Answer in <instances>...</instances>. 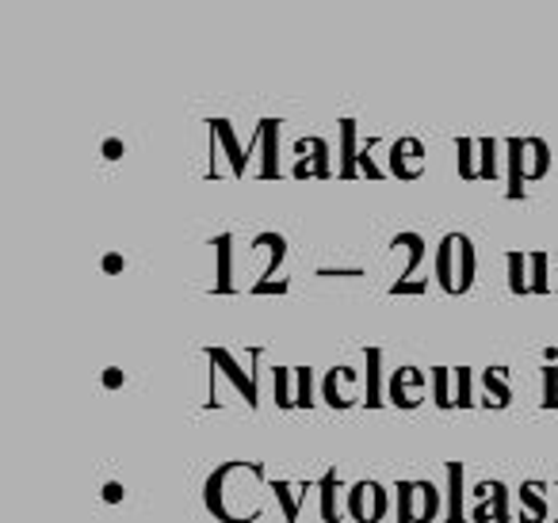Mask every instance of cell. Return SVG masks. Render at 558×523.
<instances>
[{"label":"cell","mask_w":558,"mask_h":523,"mask_svg":"<svg viewBox=\"0 0 558 523\" xmlns=\"http://www.w3.org/2000/svg\"><path fill=\"white\" fill-rule=\"evenodd\" d=\"M474 271H478L474 241L466 233H448L436 248V283L448 294H466L474 287Z\"/></svg>","instance_id":"1"},{"label":"cell","mask_w":558,"mask_h":523,"mask_svg":"<svg viewBox=\"0 0 558 523\" xmlns=\"http://www.w3.org/2000/svg\"><path fill=\"white\" fill-rule=\"evenodd\" d=\"M344 508H349V520L352 523H383L390 508V489L383 482H352L349 485V497H344Z\"/></svg>","instance_id":"2"},{"label":"cell","mask_w":558,"mask_h":523,"mask_svg":"<svg viewBox=\"0 0 558 523\" xmlns=\"http://www.w3.org/2000/svg\"><path fill=\"white\" fill-rule=\"evenodd\" d=\"M295 169H291V177L295 180H311V177H318V180H329L333 177V154H329V146H326V138H314V134H306V138H299L295 146Z\"/></svg>","instance_id":"3"},{"label":"cell","mask_w":558,"mask_h":523,"mask_svg":"<svg viewBox=\"0 0 558 523\" xmlns=\"http://www.w3.org/2000/svg\"><path fill=\"white\" fill-rule=\"evenodd\" d=\"M425 390H428V370L398 367V370H390V378H387V405L417 409L421 398H425Z\"/></svg>","instance_id":"4"},{"label":"cell","mask_w":558,"mask_h":523,"mask_svg":"<svg viewBox=\"0 0 558 523\" xmlns=\"http://www.w3.org/2000/svg\"><path fill=\"white\" fill-rule=\"evenodd\" d=\"M207 360L215 363L218 375L230 378V386L241 393V398H245V405H248V409L260 405V378H256V375H245V370H241V363H238V355L226 352V348H207Z\"/></svg>","instance_id":"5"},{"label":"cell","mask_w":558,"mask_h":523,"mask_svg":"<svg viewBox=\"0 0 558 523\" xmlns=\"http://www.w3.org/2000/svg\"><path fill=\"white\" fill-rule=\"evenodd\" d=\"M387 177L402 180V184H413V180L425 177V142L421 138H398L390 146L387 157Z\"/></svg>","instance_id":"6"},{"label":"cell","mask_w":558,"mask_h":523,"mask_svg":"<svg viewBox=\"0 0 558 523\" xmlns=\"http://www.w3.org/2000/svg\"><path fill=\"white\" fill-rule=\"evenodd\" d=\"M356 386H360V370L349 363H337L322 375V401L329 409H352L356 405Z\"/></svg>","instance_id":"7"},{"label":"cell","mask_w":558,"mask_h":523,"mask_svg":"<svg viewBox=\"0 0 558 523\" xmlns=\"http://www.w3.org/2000/svg\"><path fill=\"white\" fill-rule=\"evenodd\" d=\"M207 126H210V134H215L218 149L226 154V161H230V172H233V177H245L248 154H253V146H260V123H256V142H253V146H241V142L233 138L230 119H210Z\"/></svg>","instance_id":"8"},{"label":"cell","mask_w":558,"mask_h":523,"mask_svg":"<svg viewBox=\"0 0 558 523\" xmlns=\"http://www.w3.org/2000/svg\"><path fill=\"white\" fill-rule=\"evenodd\" d=\"M448 474V504H444V523H471V512H466V466L463 462H448L444 466Z\"/></svg>","instance_id":"9"},{"label":"cell","mask_w":558,"mask_h":523,"mask_svg":"<svg viewBox=\"0 0 558 523\" xmlns=\"http://www.w3.org/2000/svg\"><path fill=\"white\" fill-rule=\"evenodd\" d=\"M318 492H322V523H341L344 515H349V508H344L349 489H344V482H341V470L329 466L326 477L318 482Z\"/></svg>","instance_id":"10"},{"label":"cell","mask_w":558,"mask_h":523,"mask_svg":"<svg viewBox=\"0 0 558 523\" xmlns=\"http://www.w3.org/2000/svg\"><path fill=\"white\" fill-rule=\"evenodd\" d=\"M505 195L509 199H524L527 195V161H524V138H509L505 142Z\"/></svg>","instance_id":"11"},{"label":"cell","mask_w":558,"mask_h":523,"mask_svg":"<svg viewBox=\"0 0 558 523\" xmlns=\"http://www.w3.org/2000/svg\"><path fill=\"white\" fill-rule=\"evenodd\" d=\"M364 405L367 409H383L387 405V390H383V348H364Z\"/></svg>","instance_id":"12"},{"label":"cell","mask_w":558,"mask_h":523,"mask_svg":"<svg viewBox=\"0 0 558 523\" xmlns=\"http://www.w3.org/2000/svg\"><path fill=\"white\" fill-rule=\"evenodd\" d=\"M341 131V157H337V177L341 180H356L360 177V149H356V119H341L337 123Z\"/></svg>","instance_id":"13"},{"label":"cell","mask_w":558,"mask_h":523,"mask_svg":"<svg viewBox=\"0 0 558 523\" xmlns=\"http://www.w3.org/2000/svg\"><path fill=\"white\" fill-rule=\"evenodd\" d=\"M268 489L276 492V500H279V508H283V520L288 523H299V512H303V500H306V492L314 489V482H268Z\"/></svg>","instance_id":"14"},{"label":"cell","mask_w":558,"mask_h":523,"mask_svg":"<svg viewBox=\"0 0 558 523\" xmlns=\"http://www.w3.org/2000/svg\"><path fill=\"white\" fill-rule=\"evenodd\" d=\"M517 497H520V504H524V512H520V523H543L550 515L547 485H543V482H524Z\"/></svg>","instance_id":"15"},{"label":"cell","mask_w":558,"mask_h":523,"mask_svg":"<svg viewBox=\"0 0 558 523\" xmlns=\"http://www.w3.org/2000/svg\"><path fill=\"white\" fill-rule=\"evenodd\" d=\"M482 390H486V401H482V405L509 409L512 405L509 367H486V370H482Z\"/></svg>","instance_id":"16"},{"label":"cell","mask_w":558,"mask_h":523,"mask_svg":"<svg viewBox=\"0 0 558 523\" xmlns=\"http://www.w3.org/2000/svg\"><path fill=\"white\" fill-rule=\"evenodd\" d=\"M279 119H260V149H264V161H260V177L264 180H276L279 177Z\"/></svg>","instance_id":"17"},{"label":"cell","mask_w":558,"mask_h":523,"mask_svg":"<svg viewBox=\"0 0 558 523\" xmlns=\"http://www.w3.org/2000/svg\"><path fill=\"white\" fill-rule=\"evenodd\" d=\"M210 248L218 253V283L215 291L218 294H233V233H218L210 241Z\"/></svg>","instance_id":"18"},{"label":"cell","mask_w":558,"mask_h":523,"mask_svg":"<svg viewBox=\"0 0 558 523\" xmlns=\"http://www.w3.org/2000/svg\"><path fill=\"white\" fill-rule=\"evenodd\" d=\"M532 253H520V248H512V253H505V268H509V291L512 294H532Z\"/></svg>","instance_id":"19"},{"label":"cell","mask_w":558,"mask_h":523,"mask_svg":"<svg viewBox=\"0 0 558 523\" xmlns=\"http://www.w3.org/2000/svg\"><path fill=\"white\" fill-rule=\"evenodd\" d=\"M390 248H405V253H410V264H405V271H402V283H413V271H417L421 260H425V238H421V233H395V238H390Z\"/></svg>","instance_id":"20"},{"label":"cell","mask_w":558,"mask_h":523,"mask_svg":"<svg viewBox=\"0 0 558 523\" xmlns=\"http://www.w3.org/2000/svg\"><path fill=\"white\" fill-rule=\"evenodd\" d=\"M524 161H527V184H535L550 169V146L543 138H524Z\"/></svg>","instance_id":"21"},{"label":"cell","mask_w":558,"mask_h":523,"mask_svg":"<svg viewBox=\"0 0 558 523\" xmlns=\"http://www.w3.org/2000/svg\"><path fill=\"white\" fill-rule=\"evenodd\" d=\"M451 382H456V375H451L448 367H428V390H433L436 409H456V393H451Z\"/></svg>","instance_id":"22"},{"label":"cell","mask_w":558,"mask_h":523,"mask_svg":"<svg viewBox=\"0 0 558 523\" xmlns=\"http://www.w3.org/2000/svg\"><path fill=\"white\" fill-rule=\"evenodd\" d=\"M417 497H421V523H436L444 512V497L440 485L428 482V477H417Z\"/></svg>","instance_id":"23"},{"label":"cell","mask_w":558,"mask_h":523,"mask_svg":"<svg viewBox=\"0 0 558 523\" xmlns=\"http://www.w3.org/2000/svg\"><path fill=\"white\" fill-rule=\"evenodd\" d=\"M256 248H268L271 253V264H268V271H264L260 279H271L279 271V264L288 260V238L283 233H256V241H253Z\"/></svg>","instance_id":"24"},{"label":"cell","mask_w":558,"mask_h":523,"mask_svg":"<svg viewBox=\"0 0 558 523\" xmlns=\"http://www.w3.org/2000/svg\"><path fill=\"white\" fill-rule=\"evenodd\" d=\"M395 500H398V523H421V508H413V500H417V482H398Z\"/></svg>","instance_id":"25"},{"label":"cell","mask_w":558,"mask_h":523,"mask_svg":"<svg viewBox=\"0 0 558 523\" xmlns=\"http://www.w3.org/2000/svg\"><path fill=\"white\" fill-rule=\"evenodd\" d=\"M291 378H295V370H291V367H271V393H276L279 409H295V390H291Z\"/></svg>","instance_id":"26"},{"label":"cell","mask_w":558,"mask_h":523,"mask_svg":"<svg viewBox=\"0 0 558 523\" xmlns=\"http://www.w3.org/2000/svg\"><path fill=\"white\" fill-rule=\"evenodd\" d=\"M497 149H501V142L497 138H482L478 142V180H501V169H497V161H501V157H497Z\"/></svg>","instance_id":"27"},{"label":"cell","mask_w":558,"mask_h":523,"mask_svg":"<svg viewBox=\"0 0 558 523\" xmlns=\"http://www.w3.org/2000/svg\"><path fill=\"white\" fill-rule=\"evenodd\" d=\"M550 260H555V256L543 253V248H535L532 260H527V264H532V294H547L550 291V279H547Z\"/></svg>","instance_id":"28"},{"label":"cell","mask_w":558,"mask_h":523,"mask_svg":"<svg viewBox=\"0 0 558 523\" xmlns=\"http://www.w3.org/2000/svg\"><path fill=\"white\" fill-rule=\"evenodd\" d=\"M314 401V367H295V409H311Z\"/></svg>","instance_id":"29"},{"label":"cell","mask_w":558,"mask_h":523,"mask_svg":"<svg viewBox=\"0 0 558 523\" xmlns=\"http://www.w3.org/2000/svg\"><path fill=\"white\" fill-rule=\"evenodd\" d=\"M456 409H474V370L471 367H456Z\"/></svg>","instance_id":"30"},{"label":"cell","mask_w":558,"mask_h":523,"mask_svg":"<svg viewBox=\"0 0 558 523\" xmlns=\"http://www.w3.org/2000/svg\"><path fill=\"white\" fill-rule=\"evenodd\" d=\"M456 154H459V180H478V165H474V142L459 138Z\"/></svg>","instance_id":"31"},{"label":"cell","mask_w":558,"mask_h":523,"mask_svg":"<svg viewBox=\"0 0 558 523\" xmlns=\"http://www.w3.org/2000/svg\"><path fill=\"white\" fill-rule=\"evenodd\" d=\"M539 386H543V409H558V367H543L539 370Z\"/></svg>","instance_id":"32"},{"label":"cell","mask_w":558,"mask_h":523,"mask_svg":"<svg viewBox=\"0 0 558 523\" xmlns=\"http://www.w3.org/2000/svg\"><path fill=\"white\" fill-rule=\"evenodd\" d=\"M489 500H494V523H509L512 520V512H509V485L494 482V492H489Z\"/></svg>","instance_id":"33"},{"label":"cell","mask_w":558,"mask_h":523,"mask_svg":"<svg viewBox=\"0 0 558 523\" xmlns=\"http://www.w3.org/2000/svg\"><path fill=\"white\" fill-rule=\"evenodd\" d=\"M375 146H379V142H367V146L364 149H360V177H367V180H383V165L379 161H375Z\"/></svg>","instance_id":"34"},{"label":"cell","mask_w":558,"mask_h":523,"mask_svg":"<svg viewBox=\"0 0 558 523\" xmlns=\"http://www.w3.org/2000/svg\"><path fill=\"white\" fill-rule=\"evenodd\" d=\"M291 283H283V279H256L253 283V294H288Z\"/></svg>","instance_id":"35"},{"label":"cell","mask_w":558,"mask_h":523,"mask_svg":"<svg viewBox=\"0 0 558 523\" xmlns=\"http://www.w3.org/2000/svg\"><path fill=\"white\" fill-rule=\"evenodd\" d=\"M123 256H119V253H108V256H104V260H100V268L104 271H108V276H119V271H123Z\"/></svg>","instance_id":"36"},{"label":"cell","mask_w":558,"mask_h":523,"mask_svg":"<svg viewBox=\"0 0 558 523\" xmlns=\"http://www.w3.org/2000/svg\"><path fill=\"white\" fill-rule=\"evenodd\" d=\"M100 497L108 500V504H119V500H123V485H119V482H108V485L100 489Z\"/></svg>","instance_id":"37"},{"label":"cell","mask_w":558,"mask_h":523,"mask_svg":"<svg viewBox=\"0 0 558 523\" xmlns=\"http://www.w3.org/2000/svg\"><path fill=\"white\" fill-rule=\"evenodd\" d=\"M104 157H108V161H119V157H123V142H119V138L104 142Z\"/></svg>","instance_id":"38"},{"label":"cell","mask_w":558,"mask_h":523,"mask_svg":"<svg viewBox=\"0 0 558 523\" xmlns=\"http://www.w3.org/2000/svg\"><path fill=\"white\" fill-rule=\"evenodd\" d=\"M104 386H108V390H119V386H123V370H119V367L104 370Z\"/></svg>","instance_id":"39"},{"label":"cell","mask_w":558,"mask_h":523,"mask_svg":"<svg viewBox=\"0 0 558 523\" xmlns=\"http://www.w3.org/2000/svg\"><path fill=\"white\" fill-rule=\"evenodd\" d=\"M555 497H558V485H555ZM555 520H558V508H555Z\"/></svg>","instance_id":"40"},{"label":"cell","mask_w":558,"mask_h":523,"mask_svg":"<svg viewBox=\"0 0 558 523\" xmlns=\"http://www.w3.org/2000/svg\"><path fill=\"white\" fill-rule=\"evenodd\" d=\"M555 264H558V253H555ZM555 287H558V283H555Z\"/></svg>","instance_id":"41"}]
</instances>
